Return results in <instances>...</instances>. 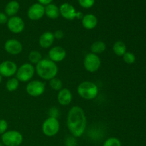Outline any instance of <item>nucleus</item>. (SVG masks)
Instances as JSON below:
<instances>
[{
	"mask_svg": "<svg viewBox=\"0 0 146 146\" xmlns=\"http://www.w3.org/2000/svg\"><path fill=\"white\" fill-rule=\"evenodd\" d=\"M78 4L81 7L85 9H89L95 4V0H78Z\"/></svg>",
	"mask_w": 146,
	"mask_h": 146,
	"instance_id": "27",
	"label": "nucleus"
},
{
	"mask_svg": "<svg viewBox=\"0 0 146 146\" xmlns=\"http://www.w3.org/2000/svg\"><path fill=\"white\" fill-rule=\"evenodd\" d=\"M8 123L4 119H0V135H2L7 131Z\"/></svg>",
	"mask_w": 146,
	"mask_h": 146,
	"instance_id": "28",
	"label": "nucleus"
},
{
	"mask_svg": "<svg viewBox=\"0 0 146 146\" xmlns=\"http://www.w3.org/2000/svg\"><path fill=\"white\" fill-rule=\"evenodd\" d=\"M106 48V45L102 41H96L93 43L91 46V53L95 54H99L104 53Z\"/></svg>",
	"mask_w": 146,
	"mask_h": 146,
	"instance_id": "21",
	"label": "nucleus"
},
{
	"mask_svg": "<svg viewBox=\"0 0 146 146\" xmlns=\"http://www.w3.org/2000/svg\"><path fill=\"white\" fill-rule=\"evenodd\" d=\"M74 138H68V140L66 141V145L67 146H76V142H73L72 141H74V140H73Z\"/></svg>",
	"mask_w": 146,
	"mask_h": 146,
	"instance_id": "32",
	"label": "nucleus"
},
{
	"mask_svg": "<svg viewBox=\"0 0 146 146\" xmlns=\"http://www.w3.org/2000/svg\"><path fill=\"white\" fill-rule=\"evenodd\" d=\"M124 62L128 64H133L135 61V56L131 52H126L123 56Z\"/></svg>",
	"mask_w": 146,
	"mask_h": 146,
	"instance_id": "26",
	"label": "nucleus"
},
{
	"mask_svg": "<svg viewBox=\"0 0 146 146\" xmlns=\"http://www.w3.org/2000/svg\"><path fill=\"white\" fill-rule=\"evenodd\" d=\"M103 146H121V142L115 137H111L104 143Z\"/></svg>",
	"mask_w": 146,
	"mask_h": 146,
	"instance_id": "25",
	"label": "nucleus"
},
{
	"mask_svg": "<svg viewBox=\"0 0 146 146\" xmlns=\"http://www.w3.org/2000/svg\"><path fill=\"white\" fill-rule=\"evenodd\" d=\"M19 86V81H18V79L17 78H11L7 81L6 84V88L7 91L13 92L18 88Z\"/></svg>",
	"mask_w": 146,
	"mask_h": 146,
	"instance_id": "23",
	"label": "nucleus"
},
{
	"mask_svg": "<svg viewBox=\"0 0 146 146\" xmlns=\"http://www.w3.org/2000/svg\"><path fill=\"white\" fill-rule=\"evenodd\" d=\"M84 14H83L81 11H77L76 13V19H82V18L84 17Z\"/></svg>",
	"mask_w": 146,
	"mask_h": 146,
	"instance_id": "33",
	"label": "nucleus"
},
{
	"mask_svg": "<svg viewBox=\"0 0 146 146\" xmlns=\"http://www.w3.org/2000/svg\"><path fill=\"white\" fill-rule=\"evenodd\" d=\"M60 14L62 16L63 18L68 20H74L76 18V9L71 4L68 3H64L59 7Z\"/></svg>",
	"mask_w": 146,
	"mask_h": 146,
	"instance_id": "14",
	"label": "nucleus"
},
{
	"mask_svg": "<svg viewBox=\"0 0 146 146\" xmlns=\"http://www.w3.org/2000/svg\"><path fill=\"white\" fill-rule=\"evenodd\" d=\"M42 59V55L38 51H31L29 54V61L32 65L33 64L36 65Z\"/></svg>",
	"mask_w": 146,
	"mask_h": 146,
	"instance_id": "22",
	"label": "nucleus"
},
{
	"mask_svg": "<svg viewBox=\"0 0 146 146\" xmlns=\"http://www.w3.org/2000/svg\"><path fill=\"white\" fill-rule=\"evenodd\" d=\"M19 4L17 1L12 0L7 4L5 7V14L9 17H14L19 9Z\"/></svg>",
	"mask_w": 146,
	"mask_h": 146,
	"instance_id": "19",
	"label": "nucleus"
},
{
	"mask_svg": "<svg viewBox=\"0 0 146 146\" xmlns=\"http://www.w3.org/2000/svg\"><path fill=\"white\" fill-rule=\"evenodd\" d=\"M101 65V61L98 55L93 53L86 54L84 59V66L87 71L94 73L98 71Z\"/></svg>",
	"mask_w": 146,
	"mask_h": 146,
	"instance_id": "7",
	"label": "nucleus"
},
{
	"mask_svg": "<svg viewBox=\"0 0 146 146\" xmlns=\"http://www.w3.org/2000/svg\"><path fill=\"white\" fill-rule=\"evenodd\" d=\"M81 24L86 29H94L98 24V19L94 14H87L81 19Z\"/></svg>",
	"mask_w": 146,
	"mask_h": 146,
	"instance_id": "17",
	"label": "nucleus"
},
{
	"mask_svg": "<svg viewBox=\"0 0 146 146\" xmlns=\"http://www.w3.org/2000/svg\"><path fill=\"white\" fill-rule=\"evenodd\" d=\"M1 80H2V76L0 75V84H1Z\"/></svg>",
	"mask_w": 146,
	"mask_h": 146,
	"instance_id": "34",
	"label": "nucleus"
},
{
	"mask_svg": "<svg viewBox=\"0 0 146 146\" xmlns=\"http://www.w3.org/2000/svg\"><path fill=\"white\" fill-rule=\"evenodd\" d=\"M35 71L41 78L50 81L56 76L58 68L55 62L50 59L44 58L36 65Z\"/></svg>",
	"mask_w": 146,
	"mask_h": 146,
	"instance_id": "2",
	"label": "nucleus"
},
{
	"mask_svg": "<svg viewBox=\"0 0 146 146\" xmlns=\"http://www.w3.org/2000/svg\"><path fill=\"white\" fill-rule=\"evenodd\" d=\"M113 51L118 56H123L127 52L126 45L121 41H116L113 46Z\"/></svg>",
	"mask_w": 146,
	"mask_h": 146,
	"instance_id": "20",
	"label": "nucleus"
},
{
	"mask_svg": "<svg viewBox=\"0 0 146 146\" xmlns=\"http://www.w3.org/2000/svg\"><path fill=\"white\" fill-rule=\"evenodd\" d=\"M42 132L46 136L53 137L56 135L60 130V123L56 117L50 116L42 124Z\"/></svg>",
	"mask_w": 146,
	"mask_h": 146,
	"instance_id": "4",
	"label": "nucleus"
},
{
	"mask_svg": "<svg viewBox=\"0 0 146 146\" xmlns=\"http://www.w3.org/2000/svg\"><path fill=\"white\" fill-rule=\"evenodd\" d=\"M7 24L9 30L14 34H19L22 32L25 27L24 20L18 16L10 17L8 19Z\"/></svg>",
	"mask_w": 146,
	"mask_h": 146,
	"instance_id": "9",
	"label": "nucleus"
},
{
	"mask_svg": "<svg viewBox=\"0 0 146 146\" xmlns=\"http://www.w3.org/2000/svg\"><path fill=\"white\" fill-rule=\"evenodd\" d=\"M54 40L55 38H54V33L51 31H45L40 36L38 44L41 48H48L53 45Z\"/></svg>",
	"mask_w": 146,
	"mask_h": 146,
	"instance_id": "15",
	"label": "nucleus"
},
{
	"mask_svg": "<svg viewBox=\"0 0 146 146\" xmlns=\"http://www.w3.org/2000/svg\"><path fill=\"white\" fill-rule=\"evenodd\" d=\"M77 92L78 95L84 99L93 100L98 96V88L96 84L94 82L86 81L78 85Z\"/></svg>",
	"mask_w": 146,
	"mask_h": 146,
	"instance_id": "3",
	"label": "nucleus"
},
{
	"mask_svg": "<svg viewBox=\"0 0 146 146\" xmlns=\"http://www.w3.org/2000/svg\"><path fill=\"white\" fill-rule=\"evenodd\" d=\"M1 141L5 146H19L23 142V135L17 131H8L1 135Z\"/></svg>",
	"mask_w": 146,
	"mask_h": 146,
	"instance_id": "5",
	"label": "nucleus"
},
{
	"mask_svg": "<svg viewBox=\"0 0 146 146\" xmlns=\"http://www.w3.org/2000/svg\"><path fill=\"white\" fill-rule=\"evenodd\" d=\"M4 49L8 54L11 55H18L21 54L23 50L21 43L15 38L7 40L4 44Z\"/></svg>",
	"mask_w": 146,
	"mask_h": 146,
	"instance_id": "12",
	"label": "nucleus"
},
{
	"mask_svg": "<svg viewBox=\"0 0 146 146\" xmlns=\"http://www.w3.org/2000/svg\"><path fill=\"white\" fill-rule=\"evenodd\" d=\"M46 86L44 82L38 80H33L29 81L26 87L27 93L33 97H38L45 91Z\"/></svg>",
	"mask_w": 146,
	"mask_h": 146,
	"instance_id": "8",
	"label": "nucleus"
},
{
	"mask_svg": "<svg viewBox=\"0 0 146 146\" xmlns=\"http://www.w3.org/2000/svg\"><path fill=\"white\" fill-rule=\"evenodd\" d=\"M38 3L41 4H42V5H48V4H51V2L53 1V0H38Z\"/></svg>",
	"mask_w": 146,
	"mask_h": 146,
	"instance_id": "31",
	"label": "nucleus"
},
{
	"mask_svg": "<svg viewBox=\"0 0 146 146\" xmlns=\"http://www.w3.org/2000/svg\"><path fill=\"white\" fill-rule=\"evenodd\" d=\"M57 99L61 106L69 105L73 99L71 91L68 88H62L58 91Z\"/></svg>",
	"mask_w": 146,
	"mask_h": 146,
	"instance_id": "16",
	"label": "nucleus"
},
{
	"mask_svg": "<svg viewBox=\"0 0 146 146\" xmlns=\"http://www.w3.org/2000/svg\"><path fill=\"white\" fill-rule=\"evenodd\" d=\"M17 66L14 61H4L0 64V75L4 77H11L15 75Z\"/></svg>",
	"mask_w": 146,
	"mask_h": 146,
	"instance_id": "11",
	"label": "nucleus"
},
{
	"mask_svg": "<svg viewBox=\"0 0 146 146\" xmlns=\"http://www.w3.org/2000/svg\"><path fill=\"white\" fill-rule=\"evenodd\" d=\"M45 8V14L48 18L51 19H56L60 16L59 7L56 4H49L44 7Z\"/></svg>",
	"mask_w": 146,
	"mask_h": 146,
	"instance_id": "18",
	"label": "nucleus"
},
{
	"mask_svg": "<svg viewBox=\"0 0 146 146\" xmlns=\"http://www.w3.org/2000/svg\"><path fill=\"white\" fill-rule=\"evenodd\" d=\"M49 84H50V86L51 87V88L55 90V91H59L60 90L62 89V86H63L62 81H61L59 78H56V77H55V78L50 80Z\"/></svg>",
	"mask_w": 146,
	"mask_h": 146,
	"instance_id": "24",
	"label": "nucleus"
},
{
	"mask_svg": "<svg viewBox=\"0 0 146 146\" xmlns=\"http://www.w3.org/2000/svg\"><path fill=\"white\" fill-rule=\"evenodd\" d=\"M66 56V51L61 46H54L48 51L49 59L54 62H61L65 59Z\"/></svg>",
	"mask_w": 146,
	"mask_h": 146,
	"instance_id": "13",
	"label": "nucleus"
},
{
	"mask_svg": "<svg viewBox=\"0 0 146 146\" xmlns=\"http://www.w3.org/2000/svg\"><path fill=\"white\" fill-rule=\"evenodd\" d=\"M54 38H56V39H61V38H64V31H61V30H56V31L54 33Z\"/></svg>",
	"mask_w": 146,
	"mask_h": 146,
	"instance_id": "29",
	"label": "nucleus"
},
{
	"mask_svg": "<svg viewBox=\"0 0 146 146\" xmlns=\"http://www.w3.org/2000/svg\"><path fill=\"white\" fill-rule=\"evenodd\" d=\"M45 14L44 6L39 3L33 4L27 11V16L32 21H37L42 18Z\"/></svg>",
	"mask_w": 146,
	"mask_h": 146,
	"instance_id": "10",
	"label": "nucleus"
},
{
	"mask_svg": "<svg viewBox=\"0 0 146 146\" xmlns=\"http://www.w3.org/2000/svg\"><path fill=\"white\" fill-rule=\"evenodd\" d=\"M8 17L6 14L3 12H0V24H4L7 23Z\"/></svg>",
	"mask_w": 146,
	"mask_h": 146,
	"instance_id": "30",
	"label": "nucleus"
},
{
	"mask_svg": "<svg viewBox=\"0 0 146 146\" xmlns=\"http://www.w3.org/2000/svg\"><path fill=\"white\" fill-rule=\"evenodd\" d=\"M0 146H3V145H1V143H0Z\"/></svg>",
	"mask_w": 146,
	"mask_h": 146,
	"instance_id": "35",
	"label": "nucleus"
},
{
	"mask_svg": "<svg viewBox=\"0 0 146 146\" xmlns=\"http://www.w3.org/2000/svg\"><path fill=\"white\" fill-rule=\"evenodd\" d=\"M35 73V68L30 63L22 64L17 68L16 73V78L19 81L27 82L33 78Z\"/></svg>",
	"mask_w": 146,
	"mask_h": 146,
	"instance_id": "6",
	"label": "nucleus"
},
{
	"mask_svg": "<svg viewBox=\"0 0 146 146\" xmlns=\"http://www.w3.org/2000/svg\"><path fill=\"white\" fill-rule=\"evenodd\" d=\"M86 117L82 108L73 106L67 115V127L71 135L75 138L82 136L86 128Z\"/></svg>",
	"mask_w": 146,
	"mask_h": 146,
	"instance_id": "1",
	"label": "nucleus"
}]
</instances>
